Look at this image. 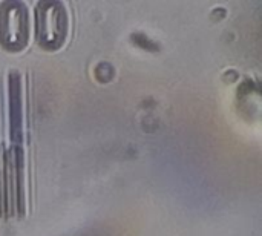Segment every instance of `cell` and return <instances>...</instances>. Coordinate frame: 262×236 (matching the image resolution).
Segmentation results:
<instances>
[{
    "label": "cell",
    "instance_id": "1",
    "mask_svg": "<svg viewBox=\"0 0 262 236\" xmlns=\"http://www.w3.org/2000/svg\"><path fill=\"white\" fill-rule=\"evenodd\" d=\"M38 28L37 34L40 41L46 46H57L66 31V17L60 3H45L38 6Z\"/></svg>",
    "mask_w": 262,
    "mask_h": 236
},
{
    "label": "cell",
    "instance_id": "2",
    "mask_svg": "<svg viewBox=\"0 0 262 236\" xmlns=\"http://www.w3.org/2000/svg\"><path fill=\"white\" fill-rule=\"evenodd\" d=\"M26 11L20 3H11L8 8L3 6L0 14V37L3 45L9 48H20L26 41L28 34Z\"/></svg>",
    "mask_w": 262,
    "mask_h": 236
},
{
    "label": "cell",
    "instance_id": "3",
    "mask_svg": "<svg viewBox=\"0 0 262 236\" xmlns=\"http://www.w3.org/2000/svg\"><path fill=\"white\" fill-rule=\"evenodd\" d=\"M3 149H5V146L0 144V217L2 218H6V213H5V201H3V161H2Z\"/></svg>",
    "mask_w": 262,
    "mask_h": 236
}]
</instances>
